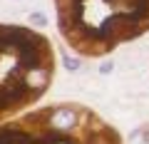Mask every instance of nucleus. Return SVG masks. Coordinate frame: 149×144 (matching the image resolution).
<instances>
[{
  "instance_id": "7ed1b4c3",
  "label": "nucleus",
  "mask_w": 149,
  "mask_h": 144,
  "mask_svg": "<svg viewBox=\"0 0 149 144\" xmlns=\"http://www.w3.org/2000/svg\"><path fill=\"white\" fill-rule=\"evenodd\" d=\"M0 144H124V139L95 109L57 102L0 122Z\"/></svg>"
},
{
  "instance_id": "f257e3e1",
  "label": "nucleus",
  "mask_w": 149,
  "mask_h": 144,
  "mask_svg": "<svg viewBox=\"0 0 149 144\" xmlns=\"http://www.w3.org/2000/svg\"><path fill=\"white\" fill-rule=\"evenodd\" d=\"M57 30L77 57H107L149 32V0H55Z\"/></svg>"
},
{
  "instance_id": "f03ea898",
  "label": "nucleus",
  "mask_w": 149,
  "mask_h": 144,
  "mask_svg": "<svg viewBox=\"0 0 149 144\" xmlns=\"http://www.w3.org/2000/svg\"><path fill=\"white\" fill-rule=\"evenodd\" d=\"M57 55L45 32L0 22V122L27 112L50 92Z\"/></svg>"
},
{
  "instance_id": "20e7f679",
  "label": "nucleus",
  "mask_w": 149,
  "mask_h": 144,
  "mask_svg": "<svg viewBox=\"0 0 149 144\" xmlns=\"http://www.w3.org/2000/svg\"><path fill=\"white\" fill-rule=\"evenodd\" d=\"M30 20H32V22H40V25H45V17H42V15H32Z\"/></svg>"
}]
</instances>
